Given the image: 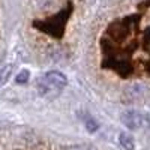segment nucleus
<instances>
[{"label":"nucleus","instance_id":"nucleus-4","mask_svg":"<svg viewBox=\"0 0 150 150\" xmlns=\"http://www.w3.org/2000/svg\"><path fill=\"white\" fill-rule=\"evenodd\" d=\"M119 141H120V146H122L123 149H126V150H134V149H135L134 138H132L129 134H126V132H122V134L119 135Z\"/></svg>","mask_w":150,"mask_h":150},{"label":"nucleus","instance_id":"nucleus-6","mask_svg":"<svg viewBox=\"0 0 150 150\" xmlns=\"http://www.w3.org/2000/svg\"><path fill=\"white\" fill-rule=\"evenodd\" d=\"M29 78H30V72L27 71V69H23V71H20L18 74H17V83L18 84H24V83H27L29 81Z\"/></svg>","mask_w":150,"mask_h":150},{"label":"nucleus","instance_id":"nucleus-2","mask_svg":"<svg viewBox=\"0 0 150 150\" xmlns=\"http://www.w3.org/2000/svg\"><path fill=\"white\" fill-rule=\"evenodd\" d=\"M69 12L71 11H62L60 14H57L56 17H51L50 20L41 23V24H38L35 23V26L36 27H41V30L47 32L48 35H51V36H57L60 38L62 35H63V27H65V24L68 21V15H69Z\"/></svg>","mask_w":150,"mask_h":150},{"label":"nucleus","instance_id":"nucleus-7","mask_svg":"<svg viewBox=\"0 0 150 150\" xmlns=\"http://www.w3.org/2000/svg\"><path fill=\"white\" fill-rule=\"evenodd\" d=\"M86 128H87V131H89V132H96L99 129V125L90 117V119L86 120Z\"/></svg>","mask_w":150,"mask_h":150},{"label":"nucleus","instance_id":"nucleus-3","mask_svg":"<svg viewBox=\"0 0 150 150\" xmlns=\"http://www.w3.org/2000/svg\"><path fill=\"white\" fill-rule=\"evenodd\" d=\"M122 123L131 131H137V129H141L143 126L147 125V117L146 114L140 111H135V110H129V111H125L123 114L120 116Z\"/></svg>","mask_w":150,"mask_h":150},{"label":"nucleus","instance_id":"nucleus-1","mask_svg":"<svg viewBox=\"0 0 150 150\" xmlns=\"http://www.w3.org/2000/svg\"><path fill=\"white\" fill-rule=\"evenodd\" d=\"M68 80L62 72L59 71H50L44 75V78L38 84V89L42 96H47L48 93H59L65 89Z\"/></svg>","mask_w":150,"mask_h":150},{"label":"nucleus","instance_id":"nucleus-5","mask_svg":"<svg viewBox=\"0 0 150 150\" xmlns=\"http://www.w3.org/2000/svg\"><path fill=\"white\" fill-rule=\"evenodd\" d=\"M12 71H14V65H5L2 69H0V87L8 83V80L12 75Z\"/></svg>","mask_w":150,"mask_h":150},{"label":"nucleus","instance_id":"nucleus-8","mask_svg":"<svg viewBox=\"0 0 150 150\" xmlns=\"http://www.w3.org/2000/svg\"><path fill=\"white\" fill-rule=\"evenodd\" d=\"M68 150H96L95 147H92V146H74V147H69Z\"/></svg>","mask_w":150,"mask_h":150}]
</instances>
